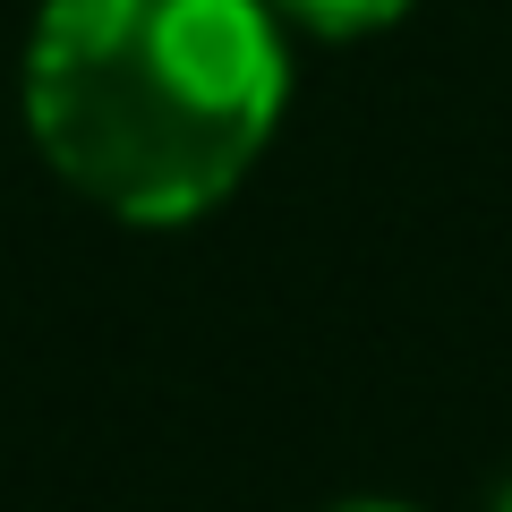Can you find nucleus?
Returning <instances> with one entry per match:
<instances>
[{"mask_svg":"<svg viewBox=\"0 0 512 512\" xmlns=\"http://www.w3.org/2000/svg\"><path fill=\"white\" fill-rule=\"evenodd\" d=\"M333 512H410V504H333Z\"/></svg>","mask_w":512,"mask_h":512,"instance_id":"3","label":"nucleus"},{"mask_svg":"<svg viewBox=\"0 0 512 512\" xmlns=\"http://www.w3.org/2000/svg\"><path fill=\"white\" fill-rule=\"evenodd\" d=\"M274 18L308 26V35L350 43V35H376V26H402V18H410V0H274Z\"/></svg>","mask_w":512,"mask_h":512,"instance_id":"2","label":"nucleus"},{"mask_svg":"<svg viewBox=\"0 0 512 512\" xmlns=\"http://www.w3.org/2000/svg\"><path fill=\"white\" fill-rule=\"evenodd\" d=\"M495 512H512V478H504V495H495Z\"/></svg>","mask_w":512,"mask_h":512,"instance_id":"4","label":"nucleus"},{"mask_svg":"<svg viewBox=\"0 0 512 512\" xmlns=\"http://www.w3.org/2000/svg\"><path fill=\"white\" fill-rule=\"evenodd\" d=\"M274 0H43L26 35V128L103 214L197 222L274 146Z\"/></svg>","mask_w":512,"mask_h":512,"instance_id":"1","label":"nucleus"}]
</instances>
